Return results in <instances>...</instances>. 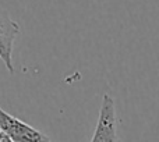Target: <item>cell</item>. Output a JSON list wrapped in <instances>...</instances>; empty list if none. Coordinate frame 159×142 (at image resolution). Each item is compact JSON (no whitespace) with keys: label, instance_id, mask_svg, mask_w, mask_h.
Masks as SVG:
<instances>
[{"label":"cell","instance_id":"2","mask_svg":"<svg viewBox=\"0 0 159 142\" xmlns=\"http://www.w3.org/2000/svg\"><path fill=\"white\" fill-rule=\"evenodd\" d=\"M0 130L13 142H52L48 135L0 107Z\"/></svg>","mask_w":159,"mask_h":142},{"label":"cell","instance_id":"4","mask_svg":"<svg viewBox=\"0 0 159 142\" xmlns=\"http://www.w3.org/2000/svg\"><path fill=\"white\" fill-rule=\"evenodd\" d=\"M0 142H13V141H11L10 138H8L7 135H6L4 132L2 131V132H0Z\"/></svg>","mask_w":159,"mask_h":142},{"label":"cell","instance_id":"3","mask_svg":"<svg viewBox=\"0 0 159 142\" xmlns=\"http://www.w3.org/2000/svg\"><path fill=\"white\" fill-rule=\"evenodd\" d=\"M20 33V25L10 17V14L0 7V59L8 73H14L13 47Z\"/></svg>","mask_w":159,"mask_h":142},{"label":"cell","instance_id":"1","mask_svg":"<svg viewBox=\"0 0 159 142\" xmlns=\"http://www.w3.org/2000/svg\"><path fill=\"white\" fill-rule=\"evenodd\" d=\"M91 142H119L116 103L109 93H105L102 98L98 121Z\"/></svg>","mask_w":159,"mask_h":142}]
</instances>
